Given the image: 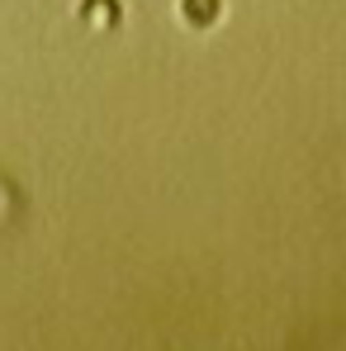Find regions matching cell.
<instances>
[{"mask_svg": "<svg viewBox=\"0 0 346 351\" xmlns=\"http://www.w3.org/2000/svg\"><path fill=\"white\" fill-rule=\"evenodd\" d=\"M180 14L190 19V29H209L219 19V0H180Z\"/></svg>", "mask_w": 346, "mask_h": 351, "instance_id": "6da1fadb", "label": "cell"}, {"mask_svg": "<svg viewBox=\"0 0 346 351\" xmlns=\"http://www.w3.org/2000/svg\"><path fill=\"white\" fill-rule=\"evenodd\" d=\"M86 14L95 19V29H110V5H105V0H95V5H90Z\"/></svg>", "mask_w": 346, "mask_h": 351, "instance_id": "7a4b0ae2", "label": "cell"}]
</instances>
